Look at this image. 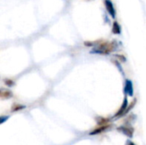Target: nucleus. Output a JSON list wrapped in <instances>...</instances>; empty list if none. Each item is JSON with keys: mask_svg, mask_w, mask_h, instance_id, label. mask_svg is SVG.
Returning a JSON list of instances; mask_svg holds the SVG:
<instances>
[{"mask_svg": "<svg viewBox=\"0 0 146 145\" xmlns=\"http://www.w3.org/2000/svg\"><path fill=\"white\" fill-rule=\"evenodd\" d=\"M9 119V116H1V121H0V123L1 124H3L5 121H7Z\"/></svg>", "mask_w": 146, "mask_h": 145, "instance_id": "9b49d317", "label": "nucleus"}, {"mask_svg": "<svg viewBox=\"0 0 146 145\" xmlns=\"http://www.w3.org/2000/svg\"><path fill=\"white\" fill-rule=\"evenodd\" d=\"M112 32H113V33H115V34H120L121 32V26H120V25H119L116 21H115L114 24H113Z\"/></svg>", "mask_w": 146, "mask_h": 145, "instance_id": "423d86ee", "label": "nucleus"}, {"mask_svg": "<svg viewBox=\"0 0 146 145\" xmlns=\"http://www.w3.org/2000/svg\"><path fill=\"white\" fill-rule=\"evenodd\" d=\"M127 107H128V101H127V97H126L124 98V102H123V103H122L121 109H119V111L117 112V114L115 115V117H121V116L125 115L129 111V109H131V108L129 109V108H127Z\"/></svg>", "mask_w": 146, "mask_h": 145, "instance_id": "f03ea898", "label": "nucleus"}, {"mask_svg": "<svg viewBox=\"0 0 146 145\" xmlns=\"http://www.w3.org/2000/svg\"><path fill=\"white\" fill-rule=\"evenodd\" d=\"M25 109V106H22V105H18V104H15V105H13L12 109H11V111H18V110H21V109Z\"/></svg>", "mask_w": 146, "mask_h": 145, "instance_id": "1a4fd4ad", "label": "nucleus"}, {"mask_svg": "<svg viewBox=\"0 0 146 145\" xmlns=\"http://www.w3.org/2000/svg\"><path fill=\"white\" fill-rule=\"evenodd\" d=\"M116 48H117V44H116L115 41H113V42H110V43L104 42V43H102V44H98V46L97 48H95V50H93L92 51V53L108 55V54L111 53L112 51H114Z\"/></svg>", "mask_w": 146, "mask_h": 145, "instance_id": "f257e3e1", "label": "nucleus"}, {"mask_svg": "<svg viewBox=\"0 0 146 145\" xmlns=\"http://www.w3.org/2000/svg\"><path fill=\"white\" fill-rule=\"evenodd\" d=\"M104 4H105V7H106V9L107 11L109 12V14L111 15L112 18H115V9L114 8V4L113 3L110 1V0H104Z\"/></svg>", "mask_w": 146, "mask_h": 145, "instance_id": "7ed1b4c3", "label": "nucleus"}, {"mask_svg": "<svg viewBox=\"0 0 146 145\" xmlns=\"http://www.w3.org/2000/svg\"><path fill=\"white\" fill-rule=\"evenodd\" d=\"M108 128V126H103L101 128H99V129H98V130H94L93 132H92L91 133H90V135H96V134H98V133H99V132H104L105 129H107Z\"/></svg>", "mask_w": 146, "mask_h": 145, "instance_id": "6e6552de", "label": "nucleus"}, {"mask_svg": "<svg viewBox=\"0 0 146 145\" xmlns=\"http://www.w3.org/2000/svg\"><path fill=\"white\" fill-rule=\"evenodd\" d=\"M124 92L127 96H130V97H133V83L129 79H127L126 80Z\"/></svg>", "mask_w": 146, "mask_h": 145, "instance_id": "20e7f679", "label": "nucleus"}, {"mask_svg": "<svg viewBox=\"0 0 146 145\" xmlns=\"http://www.w3.org/2000/svg\"><path fill=\"white\" fill-rule=\"evenodd\" d=\"M4 82H5V84H6L7 85H9V86H12V85H15V83H14L13 81L9 80V79H5V80H4Z\"/></svg>", "mask_w": 146, "mask_h": 145, "instance_id": "9d476101", "label": "nucleus"}, {"mask_svg": "<svg viewBox=\"0 0 146 145\" xmlns=\"http://www.w3.org/2000/svg\"><path fill=\"white\" fill-rule=\"evenodd\" d=\"M126 145H136L133 142H132V141H127V144Z\"/></svg>", "mask_w": 146, "mask_h": 145, "instance_id": "f8f14e48", "label": "nucleus"}, {"mask_svg": "<svg viewBox=\"0 0 146 145\" xmlns=\"http://www.w3.org/2000/svg\"><path fill=\"white\" fill-rule=\"evenodd\" d=\"M117 130L121 132H122L123 134H125L126 136H127L128 138H133V129L132 127H127V126H120L117 128Z\"/></svg>", "mask_w": 146, "mask_h": 145, "instance_id": "39448f33", "label": "nucleus"}, {"mask_svg": "<svg viewBox=\"0 0 146 145\" xmlns=\"http://www.w3.org/2000/svg\"><path fill=\"white\" fill-rule=\"evenodd\" d=\"M0 95H1V97L2 98H10L12 97L11 91H9L8 90H2Z\"/></svg>", "mask_w": 146, "mask_h": 145, "instance_id": "0eeeda50", "label": "nucleus"}]
</instances>
